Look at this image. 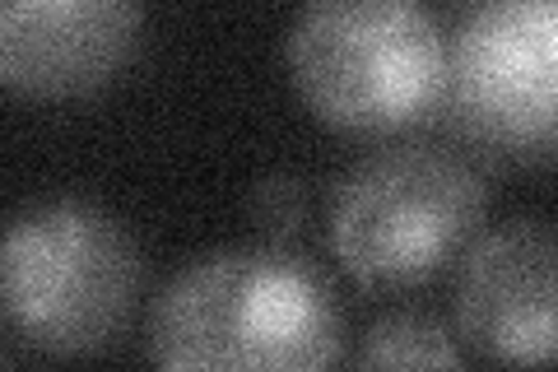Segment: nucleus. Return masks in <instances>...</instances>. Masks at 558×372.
Wrapping results in <instances>:
<instances>
[{"mask_svg":"<svg viewBox=\"0 0 558 372\" xmlns=\"http://www.w3.org/2000/svg\"><path fill=\"white\" fill-rule=\"evenodd\" d=\"M488 187L470 158L438 145L381 149L330 196V252L373 293L418 289L480 238Z\"/></svg>","mask_w":558,"mask_h":372,"instance_id":"20e7f679","label":"nucleus"},{"mask_svg":"<svg viewBox=\"0 0 558 372\" xmlns=\"http://www.w3.org/2000/svg\"><path fill=\"white\" fill-rule=\"evenodd\" d=\"M140 279L131 228L94 201L51 196L0 228V326L38 353L108 349L140 303Z\"/></svg>","mask_w":558,"mask_h":372,"instance_id":"7ed1b4c3","label":"nucleus"},{"mask_svg":"<svg viewBox=\"0 0 558 372\" xmlns=\"http://www.w3.org/2000/svg\"><path fill=\"white\" fill-rule=\"evenodd\" d=\"M0 363H5V349H0Z\"/></svg>","mask_w":558,"mask_h":372,"instance_id":"9d476101","label":"nucleus"},{"mask_svg":"<svg viewBox=\"0 0 558 372\" xmlns=\"http://www.w3.org/2000/svg\"><path fill=\"white\" fill-rule=\"evenodd\" d=\"M340 353L336 289L279 242L191 261L149 312V359L172 372H312Z\"/></svg>","mask_w":558,"mask_h":372,"instance_id":"f257e3e1","label":"nucleus"},{"mask_svg":"<svg viewBox=\"0 0 558 372\" xmlns=\"http://www.w3.org/2000/svg\"><path fill=\"white\" fill-rule=\"evenodd\" d=\"M457 331L494 363H549L558 331V247L549 224L512 219L465 247Z\"/></svg>","mask_w":558,"mask_h":372,"instance_id":"423d86ee","label":"nucleus"},{"mask_svg":"<svg viewBox=\"0 0 558 372\" xmlns=\"http://www.w3.org/2000/svg\"><path fill=\"white\" fill-rule=\"evenodd\" d=\"M363 368H465L457 331L428 312H387L368 326L359 349Z\"/></svg>","mask_w":558,"mask_h":372,"instance_id":"6e6552de","label":"nucleus"},{"mask_svg":"<svg viewBox=\"0 0 558 372\" xmlns=\"http://www.w3.org/2000/svg\"><path fill=\"white\" fill-rule=\"evenodd\" d=\"M284 61L322 127L391 135L442 108L447 33L428 0H307Z\"/></svg>","mask_w":558,"mask_h":372,"instance_id":"f03ea898","label":"nucleus"},{"mask_svg":"<svg viewBox=\"0 0 558 372\" xmlns=\"http://www.w3.org/2000/svg\"><path fill=\"white\" fill-rule=\"evenodd\" d=\"M442 103L480 145L549 158L558 140V0H470L447 38Z\"/></svg>","mask_w":558,"mask_h":372,"instance_id":"39448f33","label":"nucleus"},{"mask_svg":"<svg viewBox=\"0 0 558 372\" xmlns=\"http://www.w3.org/2000/svg\"><path fill=\"white\" fill-rule=\"evenodd\" d=\"M140 0H0V88L38 103L84 98L135 57Z\"/></svg>","mask_w":558,"mask_h":372,"instance_id":"0eeeda50","label":"nucleus"},{"mask_svg":"<svg viewBox=\"0 0 558 372\" xmlns=\"http://www.w3.org/2000/svg\"><path fill=\"white\" fill-rule=\"evenodd\" d=\"M252 219L266 228L275 242H284L303 224V182L299 177H266L252 191Z\"/></svg>","mask_w":558,"mask_h":372,"instance_id":"1a4fd4ad","label":"nucleus"}]
</instances>
